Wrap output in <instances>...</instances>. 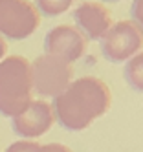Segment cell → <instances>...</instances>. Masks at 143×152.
<instances>
[{
  "label": "cell",
  "instance_id": "ba28073f",
  "mask_svg": "<svg viewBox=\"0 0 143 152\" xmlns=\"http://www.w3.org/2000/svg\"><path fill=\"white\" fill-rule=\"evenodd\" d=\"M75 28L84 35L86 40H103L112 28V15L105 4L95 0H84L73 9Z\"/></svg>",
  "mask_w": 143,
  "mask_h": 152
},
{
  "label": "cell",
  "instance_id": "5bb4252c",
  "mask_svg": "<svg viewBox=\"0 0 143 152\" xmlns=\"http://www.w3.org/2000/svg\"><path fill=\"white\" fill-rule=\"evenodd\" d=\"M6 51H7V44H6V40H4V37H0V61L4 59V55H6Z\"/></svg>",
  "mask_w": 143,
  "mask_h": 152
},
{
  "label": "cell",
  "instance_id": "7a4b0ae2",
  "mask_svg": "<svg viewBox=\"0 0 143 152\" xmlns=\"http://www.w3.org/2000/svg\"><path fill=\"white\" fill-rule=\"evenodd\" d=\"M31 64L22 55L0 61V115L15 117L33 101Z\"/></svg>",
  "mask_w": 143,
  "mask_h": 152
},
{
  "label": "cell",
  "instance_id": "9a60e30c",
  "mask_svg": "<svg viewBox=\"0 0 143 152\" xmlns=\"http://www.w3.org/2000/svg\"><path fill=\"white\" fill-rule=\"evenodd\" d=\"M99 2H101V4H103V2H110V4H117V2H121V0H99Z\"/></svg>",
  "mask_w": 143,
  "mask_h": 152
},
{
  "label": "cell",
  "instance_id": "52a82bcc",
  "mask_svg": "<svg viewBox=\"0 0 143 152\" xmlns=\"http://www.w3.org/2000/svg\"><path fill=\"white\" fill-rule=\"evenodd\" d=\"M55 123V114L51 103L37 99L31 101L18 115L11 117V130L20 137H39L46 134Z\"/></svg>",
  "mask_w": 143,
  "mask_h": 152
},
{
  "label": "cell",
  "instance_id": "30bf717a",
  "mask_svg": "<svg viewBox=\"0 0 143 152\" xmlns=\"http://www.w3.org/2000/svg\"><path fill=\"white\" fill-rule=\"evenodd\" d=\"M73 4H75V0H33V6L37 7V11L48 18L66 13Z\"/></svg>",
  "mask_w": 143,
  "mask_h": 152
},
{
  "label": "cell",
  "instance_id": "277c9868",
  "mask_svg": "<svg viewBox=\"0 0 143 152\" xmlns=\"http://www.w3.org/2000/svg\"><path fill=\"white\" fill-rule=\"evenodd\" d=\"M40 26V13L29 0H0V37L24 40Z\"/></svg>",
  "mask_w": 143,
  "mask_h": 152
},
{
  "label": "cell",
  "instance_id": "4fadbf2b",
  "mask_svg": "<svg viewBox=\"0 0 143 152\" xmlns=\"http://www.w3.org/2000/svg\"><path fill=\"white\" fill-rule=\"evenodd\" d=\"M37 152H73V150L62 143H46V145H40Z\"/></svg>",
  "mask_w": 143,
  "mask_h": 152
},
{
  "label": "cell",
  "instance_id": "5b68a950",
  "mask_svg": "<svg viewBox=\"0 0 143 152\" xmlns=\"http://www.w3.org/2000/svg\"><path fill=\"white\" fill-rule=\"evenodd\" d=\"M143 50V31L132 20L112 24L101 40L103 57L108 62H127Z\"/></svg>",
  "mask_w": 143,
  "mask_h": 152
},
{
  "label": "cell",
  "instance_id": "9c48e42d",
  "mask_svg": "<svg viewBox=\"0 0 143 152\" xmlns=\"http://www.w3.org/2000/svg\"><path fill=\"white\" fill-rule=\"evenodd\" d=\"M123 75L132 90L143 94V50L125 62Z\"/></svg>",
  "mask_w": 143,
  "mask_h": 152
},
{
  "label": "cell",
  "instance_id": "8992f818",
  "mask_svg": "<svg viewBox=\"0 0 143 152\" xmlns=\"http://www.w3.org/2000/svg\"><path fill=\"white\" fill-rule=\"evenodd\" d=\"M88 50V40L75 26L61 24L51 28L44 37V51L46 55L62 59L64 62L79 61Z\"/></svg>",
  "mask_w": 143,
  "mask_h": 152
},
{
  "label": "cell",
  "instance_id": "6da1fadb",
  "mask_svg": "<svg viewBox=\"0 0 143 152\" xmlns=\"http://www.w3.org/2000/svg\"><path fill=\"white\" fill-rule=\"evenodd\" d=\"M112 94L108 84L94 75H84L66 86V90L53 99L51 108L55 121L64 130L81 132L108 112Z\"/></svg>",
  "mask_w": 143,
  "mask_h": 152
},
{
  "label": "cell",
  "instance_id": "3957f363",
  "mask_svg": "<svg viewBox=\"0 0 143 152\" xmlns=\"http://www.w3.org/2000/svg\"><path fill=\"white\" fill-rule=\"evenodd\" d=\"M31 64V83L33 92L40 97H51L55 99L59 94L66 90L73 81V68L72 64L64 62L53 55H39Z\"/></svg>",
  "mask_w": 143,
  "mask_h": 152
},
{
  "label": "cell",
  "instance_id": "7c38bea8",
  "mask_svg": "<svg viewBox=\"0 0 143 152\" xmlns=\"http://www.w3.org/2000/svg\"><path fill=\"white\" fill-rule=\"evenodd\" d=\"M130 17L141 31H143V0H134L130 6Z\"/></svg>",
  "mask_w": 143,
  "mask_h": 152
},
{
  "label": "cell",
  "instance_id": "8fae6325",
  "mask_svg": "<svg viewBox=\"0 0 143 152\" xmlns=\"http://www.w3.org/2000/svg\"><path fill=\"white\" fill-rule=\"evenodd\" d=\"M39 143H35V141H15V143H11L6 152H37L39 150Z\"/></svg>",
  "mask_w": 143,
  "mask_h": 152
}]
</instances>
